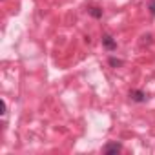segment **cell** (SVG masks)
I'll return each mask as SVG.
<instances>
[{"instance_id":"277c9868","label":"cell","mask_w":155,"mask_h":155,"mask_svg":"<svg viewBox=\"0 0 155 155\" xmlns=\"http://www.w3.org/2000/svg\"><path fill=\"white\" fill-rule=\"evenodd\" d=\"M90 15L95 17V18H101V17H102V9H99V8H91V9H90Z\"/></svg>"},{"instance_id":"7a4b0ae2","label":"cell","mask_w":155,"mask_h":155,"mask_svg":"<svg viewBox=\"0 0 155 155\" xmlns=\"http://www.w3.org/2000/svg\"><path fill=\"white\" fill-rule=\"evenodd\" d=\"M102 46H104L106 49H110V51L117 49V42L113 40V37H111V35H102Z\"/></svg>"},{"instance_id":"3957f363","label":"cell","mask_w":155,"mask_h":155,"mask_svg":"<svg viewBox=\"0 0 155 155\" xmlns=\"http://www.w3.org/2000/svg\"><path fill=\"white\" fill-rule=\"evenodd\" d=\"M130 99L133 102H144L146 101V93L144 91H139V90H133V91H130Z\"/></svg>"},{"instance_id":"5b68a950","label":"cell","mask_w":155,"mask_h":155,"mask_svg":"<svg viewBox=\"0 0 155 155\" xmlns=\"http://www.w3.org/2000/svg\"><path fill=\"white\" fill-rule=\"evenodd\" d=\"M110 66H113V68H119V66H122V60H119V58L111 57V58H110Z\"/></svg>"},{"instance_id":"6da1fadb","label":"cell","mask_w":155,"mask_h":155,"mask_svg":"<svg viewBox=\"0 0 155 155\" xmlns=\"http://www.w3.org/2000/svg\"><path fill=\"white\" fill-rule=\"evenodd\" d=\"M120 150H122V146H120L117 140H115V142H108V144L102 148V151H104L106 155H111V153H119Z\"/></svg>"},{"instance_id":"8992f818","label":"cell","mask_w":155,"mask_h":155,"mask_svg":"<svg viewBox=\"0 0 155 155\" xmlns=\"http://www.w3.org/2000/svg\"><path fill=\"white\" fill-rule=\"evenodd\" d=\"M148 9H150V13L155 17V0H150V4H148Z\"/></svg>"}]
</instances>
